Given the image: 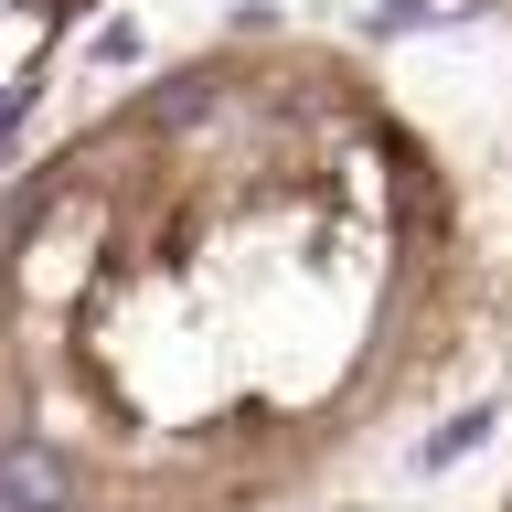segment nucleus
<instances>
[{
	"label": "nucleus",
	"mask_w": 512,
	"mask_h": 512,
	"mask_svg": "<svg viewBox=\"0 0 512 512\" xmlns=\"http://www.w3.org/2000/svg\"><path fill=\"white\" fill-rule=\"evenodd\" d=\"M502 512H512V491H502Z\"/></svg>",
	"instance_id": "nucleus-2"
},
{
	"label": "nucleus",
	"mask_w": 512,
	"mask_h": 512,
	"mask_svg": "<svg viewBox=\"0 0 512 512\" xmlns=\"http://www.w3.org/2000/svg\"><path fill=\"white\" fill-rule=\"evenodd\" d=\"M480 342L459 160L342 54H214L0 224V512H278Z\"/></svg>",
	"instance_id": "nucleus-1"
}]
</instances>
